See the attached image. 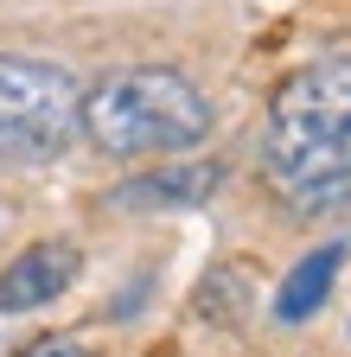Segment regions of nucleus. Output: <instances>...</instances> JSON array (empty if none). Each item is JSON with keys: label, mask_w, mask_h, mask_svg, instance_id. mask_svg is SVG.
Returning <instances> with one entry per match:
<instances>
[{"label": "nucleus", "mask_w": 351, "mask_h": 357, "mask_svg": "<svg viewBox=\"0 0 351 357\" xmlns=\"http://www.w3.org/2000/svg\"><path fill=\"white\" fill-rule=\"evenodd\" d=\"M262 166L294 211L351 204V52L300 64L275 89Z\"/></svg>", "instance_id": "f257e3e1"}, {"label": "nucleus", "mask_w": 351, "mask_h": 357, "mask_svg": "<svg viewBox=\"0 0 351 357\" xmlns=\"http://www.w3.org/2000/svg\"><path fill=\"white\" fill-rule=\"evenodd\" d=\"M77 134H90L109 160H166V153H192L211 134V102L186 70L135 64L83 89Z\"/></svg>", "instance_id": "f03ea898"}, {"label": "nucleus", "mask_w": 351, "mask_h": 357, "mask_svg": "<svg viewBox=\"0 0 351 357\" xmlns=\"http://www.w3.org/2000/svg\"><path fill=\"white\" fill-rule=\"evenodd\" d=\"M83 89L64 64L0 52V160H58L77 141Z\"/></svg>", "instance_id": "7ed1b4c3"}, {"label": "nucleus", "mask_w": 351, "mask_h": 357, "mask_svg": "<svg viewBox=\"0 0 351 357\" xmlns=\"http://www.w3.org/2000/svg\"><path fill=\"white\" fill-rule=\"evenodd\" d=\"M77 268H83L77 243H32V249H20L7 268H0V312H32V306L58 300L77 281Z\"/></svg>", "instance_id": "20e7f679"}, {"label": "nucleus", "mask_w": 351, "mask_h": 357, "mask_svg": "<svg viewBox=\"0 0 351 357\" xmlns=\"http://www.w3.org/2000/svg\"><path fill=\"white\" fill-rule=\"evenodd\" d=\"M338 268H345V243H320V249H306V255L287 268V281L275 287V319H281V326L313 319V312L326 306V294H332V281H338Z\"/></svg>", "instance_id": "39448f33"}, {"label": "nucleus", "mask_w": 351, "mask_h": 357, "mask_svg": "<svg viewBox=\"0 0 351 357\" xmlns=\"http://www.w3.org/2000/svg\"><path fill=\"white\" fill-rule=\"evenodd\" d=\"M217 166H172V172H147V178H128L115 192V204H135V211H160V204H198L217 192Z\"/></svg>", "instance_id": "423d86ee"}, {"label": "nucleus", "mask_w": 351, "mask_h": 357, "mask_svg": "<svg viewBox=\"0 0 351 357\" xmlns=\"http://www.w3.org/2000/svg\"><path fill=\"white\" fill-rule=\"evenodd\" d=\"M20 357H90V351H83L77 338H38V344H26Z\"/></svg>", "instance_id": "0eeeda50"}]
</instances>
